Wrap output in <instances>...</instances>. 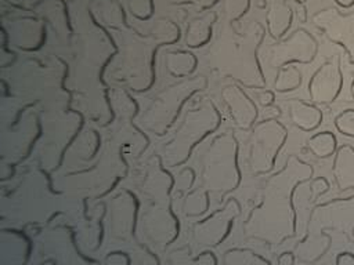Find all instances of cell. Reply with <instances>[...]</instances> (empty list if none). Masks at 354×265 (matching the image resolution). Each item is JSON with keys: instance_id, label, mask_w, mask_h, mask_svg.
<instances>
[{"instance_id": "cell-1", "label": "cell", "mask_w": 354, "mask_h": 265, "mask_svg": "<svg viewBox=\"0 0 354 265\" xmlns=\"http://www.w3.org/2000/svg\"><path fill=\"white\" fill-rule=\"evenodd\" d=\"M313 177V167L296 155H290L285 166L266 181L261 203L250 218L252 229L260 237L278 242L293 230L292 193L295 188Z\"/></svg>"}, {"instance_id": "cell-2", "label": "cell", "mask_w": 354, "mask_h": 265, "mask_svg": "<svg viewBox=\"0 0 354 265\" xmlns=\"http://www.w3.org/2000/svg\"><path fill=\"white\" fill-rule=\"evenodd\" d=\"M286 139V130L277 119L260 121L252 131L249 167L254 174H266L274 167L275 157Z\"/></svg>"}, {"instance_id": "cell-3", "label": "cell", "mask_w": 354, "mask_h": 265, "mask_svg": "<svg viewBox=\"0 0 354 265\" xmlns=\"http://www.w3.org/2000/svg\"><path fill=\"white\" fill-rule=\"evenodd\" d=\"M342 88V73L336 62H326L308 81V94L315 104L332 102Z\"/></svg>"}, {"instance_id": "cell-4", "label": "cell", "mask_w": 354, "mask_h": 265, "mask_svg": "<svg viewBox=\"0 0 354 265\" xmlns=\"http://www.w3.org/2000/svg\"><path fill=\"white\" fill-rule=\"evenodd\" d=\"M311 219L319 226H330L342 230L354 228V196L339 199L314 210Z\"/></svg>"}, {"instance_id": "cell-5", "label": "cell", "mask_w": 354, "mask_h": 265, "mask_svg": "<svg viewBox=\"0 0 354 265\" xmlns=\"http://www.w3.org/2000/svg\"><path fill=\"white\" fill-rule=\"evenodd\" d=\"M288 46L282 48H277L268 58L267 65L270 68H279L281 65L289 61H299V62H310L314 58L315 46L314 41L300 32V35L295 36Z\"/></svg>"}, {"instance_id": "cell-6", "label": "cell", "mask_w": 354, "mask_h": 265, "mask_svg": "<svg viewBox=\"0 0 354 265\" xmlns=\"http://www.w3.org/2000/svg\"><path fill=\"white\" fill-rule=\"evenodd\" d=\"M333 177L337 189L346 190L354 188V148L343 145L336 150Z\"/></svg>"}, {"instance_id": "cell-7", "label": "cell", "mask_w": 354, "mask_h": 265, "mask_svg": "<svg viewBox=\"0 0 354 265\" xmlns=\"http://www.w3.org/2000/svg\"><path fill=\"white\" fill-rule=\"evenodd\" d=\"M227 101L236 123L243 128L250 127L256 119L257 112L254 104L246 97V94L242 92L238 87H230L227 91Z\"/></svg>"}, {"instance_id": "cell-8", "label": "cell", "mask_w": 354, "mask_h": 265, "mask_svg": "<svg viewBox=\"0 0 354 265\" xmlns=\"http://www.w3.org/2000/svg\"><path fill=\"white\" fill-rule=\"evenodd\" d=\"M288 108L292 123L304 131L314 130L322 120V113L317 106L306 104L300 99H290L288 102Z\"/></svg>"}, {"instance_id": "cell-9", "label": "cell", "mask_w": 354, "mask_h": 265, "mask_svg": "<svg viewBox=\"0 0 354 265\" xmlns=\"http://www.w3.org/2000/svg\"><path fill=\"white\" fill-rule=\"evenodd\" d=\"M325 28L330 32V37L346 44L350 52V61L354 62V18L351 19H332L325 23Z\"/></svg>"}, {"instance_id": "cell-10", "label": "cell", "mask_w": 354, "mask_h": 265, "mask_svg": "<svg viewBox=\"0 0 354 265\" xmlns=\"http://www.w3.org/2000/svg\"><path fill=\"white\" fill-rule=\"evenodd\" d=\"M310 152L317 157H329L336 150V138L329 131H322L313 135L307 144Z\"/></svg>"}, {"instance_id": "cell-11", "label": "cell", "mask_w": 354, "mask_h": 265, "mask_svg": "<svg viewBox=\"0 0 354 265\" xmlns=\"http://www.w3.org/2000/svg\"><path fill=\"white\" fill-rule=\"evenodd\" d=\"M301 84V75L300 72L293 68H283L279 70L275 81H274V88L277 91H292L297 88Z\"/></svg>"}, {"instance_id": "cell-12", "label": "cell", "mask_w": 354, "mask_h": 265, "mask_svg": "<svg viewBox=\"0 0 354 265\" xmlns=\"http://www.w3.org/2000/svg\"><path fill=\"white\" fill-rule=\"evenodd\" d=\"M336 128L348 137H354V109H347L336 116Z\"/></svg>"}, {"instance_id": "cell-13", "label": "cell", "mask_w": 354, "mask_h": 265, "mask_svg": "<svg viewBox=\"0 0 354 265\" xmlns=\"http://www.w3.org/2000/svg\"><path fill=\"white\" fill-rule=\"evenodd\" d=\"M260 102L263 104V105H268V104H271L272 102V99H274V95L270 92V91H264V92H261L260 94Z\"/></svg>"}, {"instance_id": "cell-14", "label": "cell", "mask_w": 354, "mask_h": 265, "mask_svg": "<svg viewBox=\"0 0 354 265\" xmlns=\"http://www.w3.org/2000/svg\"><path fill=\"white\" fill-rule=\"evenodd\" d=\"M351 95L354 98V80H353V84H351Z\"/></svg>"}]
</instances>
